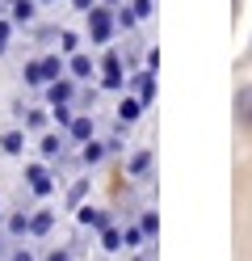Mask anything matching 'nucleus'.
<instances>
[{"instance_id":"1","label":"nucleus","mask_w":252,"mask_h":261,"mask_svg":"<svg viewBox=\"0 0 252 261\" xmlns=\"http://www.w3.org/2000/svg\"><path fill=\"white\" fill-rule=\"evenodd\" d=\"M89 17V42L93 46H109L114 42V30H118V17H114V5H105V0H97V5L84 13Z\"/></svg>"},{"instance_id":"2","label":"nucleus","mask_w":252,"mask_h":261,"mask_svg":"<svg viewBox=\"0 0 252 261\" xmlns=\"http://www.w3.org/2000/svg\"><path fill=\"white\" fill-rule=\"evenodd\" d=\"M130 76H126V63L118 51H105L101 55V72H97V89L101 93H126Z\"/></svg>"},{"instance_id":"3","label":"nucleus","mask_w":252,"mask_h":261,"mask_svg":"<svg viewBox=\"0 0 252 261\" xmlns=\"http://www.w3.org/2000/svg\"><path fill=\"white\" fill-rule=\"evenodd\" d=\"M25 190L34 198H50L55 194V173H50V160H34L25 165Z\"/></svg>"},{"instance_id":"4","label":"nucleus","mask_w":252,"mask_h":261,"mask_svg":"<svg viewBox=\"0 0 252 261\" xmlns=\"http://www.w3.org/2000/svg\"><path fill=\"white\" fill-rule=\"evenodd\" d=\"M76 85H80V80L67 76V72L55 76V80L42 89V93H46V106H76Z\"/></svg>"},{"instance_id":"5","label":"nucleus","mask_w":252,"mask_h":261,"mask_svg":"<svg viewBox=\"0 0 252 261\" xmlns=\"http://www.w3.org/2000/svg\"><path fill=\"white\" fill-rule=\"evenodd\" d=\"M13 114L21 118V126H25V130H34V135H42V130L50 126V106L42 110V106H25V101H17V106H13Z\"/></svg>"},{"instance_id":"6","label":"nucleus","mask_w":252,"mask_h":261,"mask_svg":"<svg viewBox=\"0 0 252 261\" xmlns=\"http://www.w3.org/2000/svg\"><path fill=\"white\" fill-rule=\"evenodd\" d=\"M38 152H42V160H50V165H55V160H63V156H67V135L46 126L42 135H38Z\"/></svg>"},{"instance_id":"7","label":"nucleus","mask_w":252,"mask_h":261,"mask_svg":"<svg viewBox=\"0 0 252 261\" xmlns=\"http://www.w3.org/2000/svg\"><path fill=\"white\" fill-rule=\"evenodd\" d=\"M101 72V63L89 55V51H76V55H67V76H76L80 85H89V80Z\"/></svg>"},{"instance_id":"8","label":"nucleus","mask_w":252,"mask_h":261,"mask_svg":"<svg viewBox=\"0 0 252 261\" xmlns=\"http://www.w3.org/2000/svg\"><path fill=\"white\" fill-rule=\"evenodd\" d=\"M105 156H114V152H109V139H97V135H93V139H84V143H80V152H76V160H80L84 169L101 165Z\"/></svg>"},{"instance_id":"9","label":"nucleus","mask_w":252,"mask_h":261,"mask_svg":"<svg viewBox=\"0 0 252 261\" xmlns=\"http://www.w3.org/2000/svg\"><path fill=\"white\" fill-rule=\"evenodd\" d=\"M38 5L42 0H5V13L13 17V25H34L38 21Z\"/></svg>"},{"instance_id":"10","label":"nucleus","mask_w":252,"mask_h":261,"mask_svg":"<svg viewBox=\"0 0 252 261\" xmlns=\"http://www.w3.org/2000/svg\"><path fill=\"white\" fill-rule=\"evenodd\" d=\"M63 135H67V143H76V148H80L84 139H93V135H97V122H93V114L76 110V118H72V126H67Z\"/></svg>"},{"instance_id":"11","label":"nucleus","mask_w":252,"mask_h":261,"mask_svg":"<svg viewBox=\"0 0 252 261\" xmlns=\"http://www.w3.org/2000/svg\"><path fill=\"white\" fill-rule=\"evenodd\" d=\"M21 85H25V89H46V85H50V72H46L42 55L25 59V68H21Z\"/></svg>"},{"instance_id":"12","label":"nucleus","mask_w":252,"mask_h":261,"mask_svg":"<svg viewBox=\"0 0 252 261\" xmlns=\"http://www.w3.org/2000/svg\"><path fill=\"white\" fill-rule=\"evenodd\" d=\"M130 89H134V97H139L143 106H151V101H156V72H151V68L134 72L130 76Z\"/></svg>"},{"instance_id":"13","label":"nucleus","mask_w":252,"mask_h":261,"mask_svg":"<svg viewBox=\"0 0 252 261\" xmlns=\"http://www.w3.org/2000/svg\"><path fill=\"white\" fill-rule=\"evenodd\" d=\"M151 165H156L151 148H139V152L126 160V177H134V181H147V177H151Z\"/></svg>"},{"instance_id":"14","label":"nucleus","mask_w":252,"mask_h":261,"mask_svg":"<svg viewBox=\"0 0 252 261\" xmlns=\"http://www.w3.org/2000/svg\"><path fill=\"white\" fill-rule=\"evenodd\" d=\"M76 219H80V227H89V232H101L105 223H114V215L101 211V206H76Z\"/></svg>"},{"instance_id":"15","label":"nucleus","mask_w":252,"mask_h":261,"mask_svg":"<svg viewBox=\"0 0 252 261\" xmlns=\"http://www.w3.org/2000/svg\"><path fill=\"white\" fill-rule=\"evenodd\" d=\"M143 110H147V106H143L134 93H122V101H118V110H114V114H118V122H130V126H134V122L143 118Z\"/></svg>"},{"instance_id":"16","label":"nucleus","mask_w":252,"mask_h":261,"mask_svg":"<svg viewBox=\"0 0 252 261\" xmlns=\"http://www.w3.org/2000/svg\"><path fill=\"white\" fill-rule=\"evenodd\" d=\"M97 244H101V253H122V249H126L122 227H118V223H105V227L97 232Z\"/></svg>"},{"instance_id":"17","label":"nucleus","mask_w":252,"mask_h":261,"mask_svg":"<svg viewBox=\"0 0 252 261\" xmlns=\"http://www.w3.org/2000/svg\"><path fill=\"white\" fill-rule=\"evenodd\" d=\"M235 122H240L244 130H252V85H244L240 93H235Z\"/></svg>"},{"instance_id":"18","label":"nucleus","mask_w":252,"mask_h":261,"mask_svg":"<svg viewBox=\"0 0 252 261\" xmlns=\"http://www.w3.org/2000/svg\"><path fill=\"white\" fill-rule=\"evenodd\" d=\"M5 236H9V240L30 236V211H9V219H5Z\"/></svg>"},{"instance_id":"19","label":"nucleus","mask_w":252,"mask_h":261,"mask_svg":"<svg viewBox=\"0 0 252 261\" xmlns=\"http://www.w3.org/2000/svg\"><path fill=\"white\" fill-rule=\"evenodd\" d=\"M0 152H5V156H21L25 152V126L5 130V135H0Z\"/></svg>"},{"instance_id":"20","label":"nucleus","mask_w":252,"mask_h":261,"mask_svg":"<svg viewBox=\"0 0 252 261\" xmlns=\"http://www.w3.org/2000/svg\"><path fill=\"white\" fill-rule=\"evenodd\" d=\"M50 227H55V211H46V206L30 211V236H50Z\"/></svg>"},{"instance_id":"21","label":"nucleus","mask_w":252,"mask_h":261,"mask_svg":"<svg viewBox=\"0 0 252 261\" xmlns=\"http://www.w3.org/2000/svg\"><path fill=\"white\" fill-rule=\"evenodd\" d=\"M80 42H84V38L76 34V30H59V34H55V46H59L63 55H76V51H80Z\"/></svg>"},{"instance_id":"22","label":"nucleus","mask_w":252,"mask_h":261,"mask_svg":"<svg viewBox=\"0 0 252 261\" xmlns=\"http://www.w3.org/2000/svg\"><path fill=\"white\" fill-rule=\"evenodd\" d=\"M72 118H76V106H50V122H55L59 130L72 126Z\"/></svg>"},{"instance_id":"23","label":"nucleus","mask_w":252,"mask_h":261,"mask_svg":"<svg viewBox=\"0 0 252 261\" xmlns=\"http://www.w3.org/2000/svg\"><path fill=\"white\" fill-rule=\"evenodd\" d=\"M122 240H126V249H143V240H147V232L139 223H122Z\"/></svg>"},{"instance_id":"24","label":"nucleus","mask_w":252,"mask_h":261,"mask_svg":"<svg viewBox=\"0 0 252 261\" xmlns=\"http://www.w3.org/2000/svg\"><path fill=\"white\" fill-rule=\"evenodd\" d=\"M13 17H9V13H0V55H5L9 51V46H13Z\"/></svg>"},{"instance_id":"25","label":"nucleus","mask_w":252,"mask_h":261,"mask_svg":"<svg viewBox=\"0 0 252 261\" xmlns=\"http://www.w3.org/2000/svg\"><path fill=\"white\" fill-rule=\"evenodd\" d=\"M139 227L147 232V240H156V236H160V219H156V211H143V215H139Z\"/></svg>"},{"instance_id":"26","label":"nucleus","mask_w":252,"mask_h":261,"mask_svg":"<svg viewBox=\"0 0 252 261\" xmlns=\"http://www.w3.org/2000/svg\"><path fill=\"white\" fill-rule=\"evenodd\" d=\"M84 194H89V181H84V177H80V181L72 186V194H67V206H72V211H76V206L84 202Z\"/></svg>"},{"instance_id":"27","label":"nucleus","mask_w":252,"mask_h":261,"mask_svg":"<svg viewBox=\"0 0 252 261\" xmlns=\"http://www.w3.org/2000/svg\"><path fill=\"white\" fill-rule=\"evenodd\" d=\"M130 9H134V17H139V21H147L151 13H156V0H130Z\"/></svg>"},{"instance_id":"28","label":"nucleus","mask_w":252,"mask_h":261,"mask_svg":"<svg viewBox=\"0 0 252 261\" xmlns=\"http://www.w3.org/2000/svg\"><path fill=\"white\" fill-rule=\"evenodd\" d=\"M9 261H38V257L30 253V244H17V249H13V257H9Z\"/></svg>"},{"instance_id":"29","label":"nucleus","mask_w":252,"mask_h":261,"mask_svg":"<svg viewBox=\"0 0 252 261\" xmlns=\"http://www.w3.org/2000/svg\"><path fill=\"white\" fill-rule=\"evenodd\" d=\"M42 261H76V257H72V249H50Z\"/></svg>"},{"instance_id":"30","label":"nucleus","mask_w":252,"mask_h":261,"mask_svg":"<svg viewBox=\"0 0 252 261\" xmlns=\"http://www.w3.org/2000/svg\"><path fill=\"white\" fill-rule=\"evenodd\" d=\"M93 5H97V0H72V9H80V13H89Z\"/></svg>"},{"instance_id":"31","label":"nucleus","mask_w":252,"mask_h":261,"mask_svg":"<svg viewBox=\"0 0 252 261\" xmlns=\"http://www.w3.org/2000/svg\"><path fill=\"white\" fill-rule=\"evenodd\" d=\"M5 240H9V236H5V232H0V257H5Z\"/></svg>"},{"instance_id":"32","label":"nucleus","mask_w":252,"mask_h":261,"mask_svg":"<svg viewBox=\"0 0 252 261\" xmlns=\"http://www.w3.org/2000/svg\"><path fill=\"white\" fill-rule=\"evenodd\" d=\"M130 261H147V257H130Z\"/></svg>"},{"instance_id":"33","label":"nucleus","mask_w":252,"mask_h":261,"mask_svg":"<svg viewBox=\"0 0 252 261\" xmlns=\"http://www.w3.org/2000/svg\"><path fill=\"white\" fill-rule=\"evenodd\" d=\"M0 13H5V0H0Z\"/></svg>"},{"instance_id":"34","label":"nucleus","mask_w":252,"mask_h":261,"mask_svg":"<svg viewBox=\"0 0 252 261\" xmlns=\"http://www.w3.org/2000/svg\"><path fill=\"white\" fill-rule=\"evenodd\" d=\"M42 5H50V0H42Z\"/></svg>"},{"instance_id":"35","label":"nucleus","mask_w":252,"mask_h":261,"mask_svg":"<svg viewBox=\"0 0 252 261\" xmlns=\"http://www.w3.org/2000/svg\"><path fill=\"white\" fill-rule=\"evenodd\" d=\"M0 261H9V257H0Z\"/></svg>"}]
</instances>
